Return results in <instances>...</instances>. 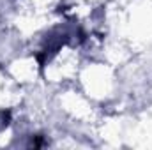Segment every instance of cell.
I'll list each match as a JSON object with an SVG mask.
<instances>
[{
    "mask_svg": "<svg viewBox=\"0 0 152 150\" xmlns=\"http://www.w3.org/2000/svg\"><path fill=\"white\" fill-rule=\"evenodd\" d=\"M7 124H9V115L7 113H0V131L4 127H7Z\"/></svg>",
    "mask_w": 152,
    "mask_h": 150,
    "instance_id": "6da1fadb",
    "label": "cell"
}]
</instances>
